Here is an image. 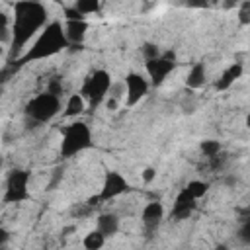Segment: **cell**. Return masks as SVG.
I'll return each mask as SVG.
<instances>
[{
	"instance_id": "1",
	"label": "cell",
	"mask_w": 250,
	"mask_h": 250,
	"mask_svg": "<svg viewBox=\"0 0 250 250\" xmlns=\"http://www.w3.org/2000/svg\"><path fill=\"white\" fill-rule=\"evenodd\" d=\"M49 23V10L41 2L25 0V2H16L14 4V20L10 25L12 39H10V51H8V61H18L23 55V49L31 41L33 35H37L45 25Z\"/></svg>"
},
{
	"instance_id": "2",
	"label": "cell",
	"mask_w": 250,
	"mask_h": 250,
	"mask_svg": "<svg viewBox=\"0 0 250 250\" xmlns=\"http://www.w3.org/2000/svg\"><path fill=\"white\" fill-rule=\"evenodd\" d=\"M68 47V41L64 37V27L59 20L55 21H49L41 31L39 35L35 37V41L31 43V47H27L23 51V55L18 59V61H12L20 70L33 62V61H43V59H51L55 55H59L61 51H64Z\"/></svg>"
},
{
	"instance_id": "3",
	"label": "cell",
	"mask_w": 250,
	"mask_h": 250,
	"mask_svg": "<svg viewBox=\"0 0 250 250\" xmlns=\"http://www.w3.org/2000/svg\"><path fill=\"white\" fill-rule=\"evenodd\" d=\"M94 145L92 141V129L84 121H72L68 123L61 133V146L59 152L62 158H72L84 150H88Z\"/></svg>"
},
{
	"instance_id": "4",
	"label": "cell",
	"mask_w": 250,
	"mask_h": 250,
	"mask_svg": "<svg viewBox=\"0 0 250 250\" xmlns=\"http://www.w3.org/2000/svg\"><path fill=\"white\" fill-rule=\"evenodd\" d=\"M109 86H111V74L104 68H96L84 78L78 94L82 96V100L88 104L90 109H98V105L105 102Z\"/></svg>"
},
{
	"instance_id": "5",
	"label": "cell",
	"mask_w": 250,
	"mask_h": 250,
	"mask_svg": "<svg viewBox=\"0 0 250 250\" xmlns=\"http://www.w3.org/2000/svg\"><path fill=\"white\" fill-rule=\"evenodd\" d=\"M61 107H62L61 98H57L53 94H47V92H41L25 104L23 113L33 123H49L61 113Z\"/></svg>"
},
{
	"instance_id": "6",
	"label": "cell",
	"mask_w": 250,
	"mask_h": 250,
	"mask_svg": "<svg viewBox=\"0 0 250 250\" xmlns=\"http://www.w3.org/2000/svg\"><path fill=\"white\" fill-rule=\"evenodd\" d=\"M29 180L31 172L23 168H14L6 176V186H4V195L2 203L6 205H16L21 201L29 199Z\"/></svg>"
},
{
	"instance_id": "7",
	"label": "cell",
	"mask_w": 250,
	"mask_h": 250,
	"mask_svg": "<svg viewBox=\"0 0 250 250\" xmlns=\"http://www.w3.org/2000/svg\"><path fill=\"white\" fill-rule=\"evenodd\" d=\"M176 68V53L174 51H166L160 53V57L146 61L145 62V70H146V80L150 86H160L164 84V80L174 72Z\"/></svg>"
},
{
	"instance_id": "8",
	"label": "cell",
	"mask_w": 250,
	"mask_h": 250,
	"mask_svg": "<svg viewBox=\"0 0 250 250\" xmlns=\"http://www.w3.org/2000/svg\"><path fill=\"white\" fill-rule=\"evenodd\" d=\"M129 180L117 172V170H107L104 174V182H102V189L100 193L96 195L98 197V203H107L119 195H123L125 191H129Z\"/></svg>"
},
{
	"instance_id": "9",
	"label": "cell",
	"mask_w": 250,
	"mask_h": 250,
	"mask_svg": "<svg viewBox=\"0 0 250 250\" xmlns=\"http://www.w3.org/2000/svg\"><path fill=\"white\" fill-rule=\"evenodd\" d=\"M123 86H125V105L127 107L137 105L150 90L148 80L141 72H127L125 80H123Z\"/></svg>"
},
{
	"instance_id": "10",
	"label": "cell",
	"mask_w": 250,
	"mask_h": 250,
	"mask_svg": "<svg viewBox=\"0 0 250 250\" xmlns=\"http://www.w3.org/2000/svg\"><path fill=\"white\" fill-rule=\"evenodd\" d=\"M197 207V199H193L186 188H182L176 197H174V203H172V209H170V217L174 221H186L191 217V213L195 211Z\"/></svg>"
},
{
	"instance_id": "11",
	"label": "cell",
	"mask_w": 250,
	"mask_h": 250,
	"mask_svg": "<svg viewBox=\"0 0 250 250\" xmlns=\"http://www.w3.org/2000/svg\"><path fill=\"white\" fill-rule=\"evenodd\" d=\"M164 219V205L160 201H150L143 207L141 211V223L145 227V232L150 236L152 232H156V229L160 227Z\"/></svg>"
},
{
	"instance_id": "12",
	"label": "cell",
	"mask_w": 250,
	"mask_h": 250,
	"mask_svg": "<svg viewBox=\"0 0 250 250\" xmlns=\"http://www.w3.org/2000/svg\"><path fill=\"white\" fill-rule=\"evenodd\" d=\"M86 33H88V21L86 20H66L64 37L68 41V47H82Z\"/></svg>"
},
{
	"instance_id": "13",
	"label": "cell",
	"mask_w": 250,
	"mask_h": 250,
	"mask_svg": "<svg viewBox=\"0 0 250 250\" xmlns=\"http://www.w3.org/2000/svg\"><path fill=\"white\" fill-rule=\"evenodd\" d=\"M242 72H244V64L242 62H232V64H229L223 72H221V76L215 80V90H219V92H225V90H229L240 76H242Z\"/></svg>"
},
{
	"instance_id": "14",
	"label": "cell",
	"mask_w": 250,
	"mask_h": 250,
	"mask_svg": "<svg viewBox=\"0 0 250 250\" xmlns=\"http://www.w3.org/2000/svg\"><path fill=\"white\" fill-rule=\"evenodd\" d=\"M96 230L102 232L105 238L115 236L117 230H119V217L115 213H111V211L100 213L98 219H96Z\"/></svg>"
},
{
	"instance_id": "15",
	"label": "cell",
	"mask_w": 250,
	"mask_h": 250,
	"mask_svg": "<svg viewBox=\"0 0 250 250\" xmlns=\"http://www.w3.org/2000/svg\"><path fill=\"white\" fill-rule=\"evenodd\" d=\"M207 82V68L203 62H193L188 76H186V86L191 88V90H199L203 88Z\"/></svg>"
},
{
	"instance_id": "16",
	"label": "cell",
	"mask_w": 250,
	"mask_h": 250,
	"mask_svg": "<svg viewBox=\"0 0 250 250\" xmlns=\"http://www.w3.org/2000/svg\"><path fill=\"white\" fill-rule=\"evenodd\" d=\"M84 109H86V102L82 100V96L78 92L70 94L64 104V117H78L80 113H84Z\"/></svg>"
},
{
	"instance_id": "17",
	"label": "cell",
	"mask_w": 250,
	"mask_h": 250,
	"mask_svg": "<svg viewBox=\"0 0 250 250\" xmlns=\"http://www.w3.org/2000/svg\"><path fill=\"white\" fill-rule=\"evenodd\" d=\"M104 244H105V236H104L102 232H98L96 229L90 230V232H86V236L82 238L84 250H102Z\"/></svg>"
},
{
	"instance_id": "18",
	"label": "cell",
	"mask_w": 250,
	"mask_h": 250,
	"mask_svg": "<svg viewBox=\"0 0 250 250\" xmlns=\"http://www.w3.org/2000/svg\"><path fill=\"white\" fill-rule=\"evenodd\" d=\"M72 8L80 14V16H90V14H96V12H100V8H102V4L98 2V0H76L74 4H72Z\"/></svg>"
},
{
	"instance_id": "19",
	"label": "cell",
	"mask_w": 250,
	"mask_h": 250,
	"mask_svg": "<svg viewBox=\"0 0 250 250\" xmlns=\"http://www.w3.org/2000/svg\"><path fill=\"white\" fill-rule=\"evenodd\" d=\"M209 182H203V180H191V182H188V186H186V189H188V193L193 197V199H199V197H203L207 191H209Z\"/></svg>"
},
{
	"instance_id": "20",
	"label": "cell",
	"mask_w": 250,
	"mask_h": 250,
	"mask_svg": "<svg viewBox=\"0 0 250 250\" xmlns=\"http://www.w3.org/2000/svg\"><path fill=\"white\" fill-rule=\"evenodd\" d=\"M199 148H201L203 156H207V158L219 156V154H221V150H223L221 143H219V141H215V139H205V141H201Z\"/></svg>"
},
{
	"instance_id": "21",
	"label": "cell",
	"mask_w": 250,
	"mask_h": 250,
	"mask_svg": "<svg viewBox=\"0 0 250 250\" xmlns=\"http://www.w3.org/2000/svg\"><path fill=\"white\" fill-rule=\"evenodd\" d=\"M20 72V68L14 64V62H6L4 66H0V88L12 78V76H16Z\"/></svg>"
},
{
	"instance_id": "22",
	"label": "cell",
	"mask_w": 250,
	"mask_h": 250,
	"mask_svg": "<svg viewBox=\"0 0 250 250\" xmlns=\"http://www.w3.org/2000/svg\"><path fill=\"white\" fill-rule=\"evenodd\" d=\"M10 39H12V31H10V25H8V16L0 14V45L10 43Z\"/></svg>"
},
{
	"instance_id": "23",
	"label": "cell",
	"mask_w": 250,
	"mask_h": 250,
	"mask_svg": "<svg viewBox=\"0 0 250 250\" xmlns=\"http://www.w3.org/2000/svg\"><path fill=\"white\" fill-rule=\"evenodd\" d=\"M141 53H143V57H145V62H146V61H152V59H156V57H160V49H158L156 43H145V45L141 47Z\"/></svg>"
},
{
	"instance_id": "24",
	"label": "cell",
	"mask_w": 250,
	"mask_h": 250,
	"mask_svg": "<svg viewBox=\"0 0 250 250\" xmlns=\"http://www.w3.org/2000/svg\"><path fill=\"white\" fill-rule=\"evenodd\" d=\"M238 21L242 25H250V0L238 4Z\"/></svg>"
},
{
	"instance_id": "25",
	"label": "cell",
	"mask_w": 250,
	"mask_h": 250,
	"mask_svg": "<svg viewBox=\"0 0 250 250\" xmlns=\"http://www.w3.org/2000/svg\"><path fill=\"white\" fill-rule=\"evenodd\" d=\"M62 178H64V168L62 166H57L53 172H51V180H49V184H47V189L51 191V189H57V186L62 182Z\"/></svg>"
},
{
	"instance_id": "26",
	"label": "cell",
	"mask_w": 250,
	"mask_h": 250,
	"mask_svg": "<svg viewBox=\"0 0 250 250\" xmlns=\"http://www.w3.org/2000/svg\"><path fill=\"white\" fill-rule=\"evenodd\" d=\"M47 94H53V96H61L62 94V80L59 78V76H55V78H51L49 80V84H47V90H45Z\"/></svg>"
},
{
	"instance_id": "27",
	"label": "cell",
	"mask_w": 250,
	"mask_h": 250,
	"mask_svg": "<svg viewBox=\"0 0 250 250\" xmlns=\"http://www.w3.org/2000/svg\"><path fill=\"white\" fill-rule=\"evenodd\" d=\"M238 238H240L244 244L250 242V219H248V221H242V227L238 229Z\"/></svg>"
},
{
	"instance_id": "28",
	"label": "cell",
	"mask_w": 250,
	"mask_h": 250,
	"mask_svg": "<svg viewBox=\"0 0 250 250\" xmlns=\"http://www.w3.org/2000/svg\"><path fill=\"white\" fill-rule=\"evenodd\" d=\"M66 20H86V18L80 16L72 6H66V8H64V21H66Z\"/></svg>"
},
{
	"instance_id": "29",
	"label": "cell",
	"mask_w": 250,
	"mask_h": 250,
	"mask_svg": "<svg viewBox=\"0 0 250 250\" xmlns=\"http://www.w3.org/2000/svg\"><path fill=\"white\" fill-rule=\"evenodd\" d=\"M141 176H143V180H145L146 184H150V182L156 178V170H154L152 166H148V168H145V170H143V174H141Z\"/></svg>"
},
{
	"instance_id": "30",
	"label": "cell",
	"mask_w": 250,
	"mask_h": 250,
	"mask_svg": "<svg viewBox=\"0 0 250 250\" xmlns=\"http://www.w3.org/2000/svg\"><path fill=\"white\" fill-rule=\"evenodd\" d=\"M8 240H10V230L0 223V248H4L8 244Z\"/></svg>"
},
{
	"instance_id": "31",
	"label": "cell",
	"mask_w": 250,
	"mask_h": 250,
	"mask_svg": "<svg viewBox=\"0 0 250 250\" xmlns=\"http://www.w3.org/2000/svg\"><path fill=\"white\" fill-rule=\"evenodd\" d=\"M2 166H4V156H0V170H2Z\"/></svg>"
},
{
	"instance_id": "32",
	"label": "cell",
	"mask_w": 250,
	"mask_h": 250,
	"mask_svg": "<svg viewBox=\"0 0 250 250\" xmlns=\"http://www.w3.org/2000/svg\"><path fill=\"white\" fill-rule=\"evenodd\" d=\"M217 250H229V248H227V246H219Z\"/></svg>"
},
{
	"instance_id": "33",
	"label": "cell",
	"mask_w": 250,
	"mask_h": 250,
	"mask_svg": "<svg viewBox=\"0 0 250 250\" xmlns=\"http://www.w3.org/2000/svg\"><path fill=\"white\" fill-rule=\"evenodd\" d=\"M2 53H4V51H2V47H0V59H2Z\"/></svg>"
},
{
	"instance_id": "34",
	"label": "cell",
	"mask_w": 250,
	"mask_h": 250,
	"mask_svg": "<svg viewBox=\"0 0 250 250\" xmlns=\"http://www.w3.org/2000/svg\"><path fill=\"white\" fill-rule=\"evenodd\" d=\"M0 250H2V248H0Z\"/></svg>"
}]
</instances>
